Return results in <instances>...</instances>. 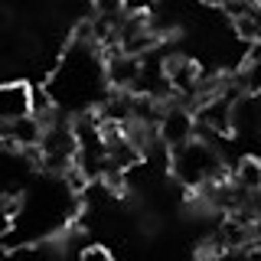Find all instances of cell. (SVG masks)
<instances>
[{"label": "cell", "mask_w": 261, "mask_h": 261, "mask_svg": "<svg viewBox=\"0 0 261 261\" xmlns=\"http://www.w3.org/2000/svg\"><path fill=\"white\" fill-rule=\"evenodd\" d=\"M202 261H255V258H251L248 248H216V251H209Z\"/></svg>", "instance_id": "cell-10"}, {"label": "cell", "mask_w": 261, "mask_h": 261, "mask_svg": "<svg viewBox=\"0 0 261 261\" xmlns=\"http://www.w3.org/2000/svg\"><path fill=\"white\" fill-rule=\"evenodd\" d=\"M75 261H114L111 258V251L108 248H101V245H88V248H82L79 251V258Z\"/></svg>", "instance_id": "cell-12"}, {"label": "cell", "mask_w": 261, "mask_h": 261, "mask_svg": "<svg viewBox=\"0 0 261 261\" xmlns=\"http://www.w3.org/2000/svg\"><path fill=\"white\" fill-rule=\"evenodd\" d=\"M232 183L239 186L242 193H248V196H258L261 193V157H242L239 163H235V170H232Z\"/></svg>", "instance_id": "cell-9"}, {"label": "cell", "mask_w": 261, "mask_h": 261, "mask_svg": "<svg viewBox=\"0 0 261 261\" xmlns=\"http://www.w3.org/2000/svg\"><path fill=\"white\" fill-rule=\"evenodd\" d=\"M36 111V92L30 82H0V127L30 118Z\"/></svg>", "instance_id": "cell-7"}, {"label": "cell", "mask_w": 261, "mask_h": 261, "mask_svg": "<svg viewBox=\"0 0 261 261\" xmlns=\"http://www.w3.org/2000/svg\"><path fill=\"white\" fill-rule=\"evenodd\" d=\"M170 173H173V179L183 183L186 190L199 193L202 186L225 179V163H222L216 147L196 134L193 141H186V144H179V147L170 150Z\"/></svg>", "instance_id": "cell-3"}, {"label": "cell", "mask_w": 261, "mask_h": 261, "mask_svg": "<svg viewBox=\"0 0 261 261\" xmlns=\"http://www.w3.org/2000/svg\"><path fill=\"white\" fill-rule=\"evenodd\" d=\"M46 95L65 118L92 114L111 95L108 72H105V49L85 30H75L72 43L62 49L53 75L46 82Z\"/></svg>", "instance_id": "cell-2"}, {"label": "cell", "mask_w": 261, "mask_h": 261, "mask_svg": "<svg viewBox=\"0 0 261 261\" xmlns=\"http://www.w3.org/2000/svg\"><path fill=\"white\" fill-rule=\"evenodd\" d=\"M79 186L72 173H46L39 170L33 183L13 199V222L0 245L7 248H27V245L53 242L56 235H65L79 212Z\"/></svg>", "instance_id": "cell-1"}, {"label": "cell", "mask_w": 261, "mask_h": 261, "mask_svg": "<svg viewBox=\"0 0 261 261\" xmlns=\"http://www.w3.org/2000/svg\"><path fill=\"white\" fill-rule=\"evenodd\" d=\"M75 157H79V130L65 114H59L43 127V137L36 144L39 170H46V173H72Z\"/></svg>", "instance_id": "cell-4"}, {"label": "cell", "mask_w": 261, "mask_h": 261, "mask_svg": "<svg viewBox=\"0 0 261 261\" xmlns=\"http://www.w3.org/2000/svg\"><path fill=\"white\" fill-rule=\"evenodd\" d=\"M88 4H92V10L101 13V16H118V13H124L127 0H88Z\"/></svg>", "instance_id": "cell-11"}, {"label": "cell", "mask_w": 261, "mask_h": 261, "mask_svg": "<svg viewBox=\"0 0 261 261\" xmlns=\"http://www.w3.org/2000/svg\"><path fill=\"white\" fill-rule=\"evenodd\" d=\"M39 173L36 150L0 144V199H16Z\"/></svg>", "instance_id": "cell-5"}, {"label": "cell", "mask_w": 261, "mask_h": 261, "mask_svg": "<svg viewBox=\"0 0 261 261\" xmlns=\"http://www.w3.org/2000/svg\"><path fill=\"white\" fill-rule=\"evenodd\" d=\"M157 137L163 147H179L186 141H193L196 137V114L190 105L176 101V98H170L167 105L160 108V121H157Z\"/></svg>", "instance_id": "cell-6"}, {"label": "cell", "mask_w": 261, "mask_h": 261, "mask_svg": "<svg viewBox=\"0 0 261 261\" xmlns=\"http://www.w3.org/2000/svg\"><path fill=\"white\" fill-rule=\"evenodd\" d=\"M105 72H108L111 92H134L137 75H141V56L121 53V49H108V53H105Z\"/></svg>", "instance_id": "cell-8"}]
</instances>
